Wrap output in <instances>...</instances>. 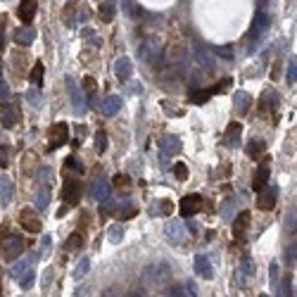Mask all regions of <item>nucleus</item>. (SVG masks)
Wrapping results in <instances>:
<instances>
[{
	"label": "nucleus",
	"instance_id": "obj_1",
	"mask_svg": "<svg viewBox=\"0 0 297 297\" xmlns=\"http://www.w3.org/2000/svg\"><path fill=\"white\" fill-rule=\"evenodd\" d=\"M169 278H171V269L164 261L162 264H152V266H148L143 271V283L145 285H164Z\"/></svg>",
	"mask_w": 297,
	"mask_h": 297
},
{
	"label": "nucleus",
	"instance_id": "obj_2",
	"mask_svg": "<svg viewBox=\"0 0 297 297\" xmlns=\"http://www.w3.org/2000/svg\"><path fill=\"white\" fill-rule=\"evenodd\" d=\"M67 140H69V124H64V121H57V124H53V126H50V131H48V152L62 148Z\"/></svg>",
	"mask_w": 297,
	"mask_h": 297
},
{
	"label": "nucleus",
	"instance_id": "obj_3",
	"mask_svg": "<svg viewBox=\"0 0 297 297\" xmlns=\"http://www.w3.org/2000/svg\"><path fill=\"white\" fill-rule=\"evenodd\" d=\"M24 252V238L21 236H7V240H2V257L7 261L17 259Z\"/></svg>",
	"mask_w": 297,
	"mask_h": 297
},
{
	"label": "nucleus",
	"instance_id": "obj_4",
	"mask_svg": "<svg viewBox=\"0 0 297 297\" xmlns=\"http://www.w3.org/2000/svg\"><path fill=\"white\" fill-rule=\"evenodd\" d=\"M276 200H278V188H276V186L261 188L259 198H257V207H259L261 212H269V209H274Z\"/></svg>",
	"mask_w": 297,
	"mask_h": 297
},
{
	"label": "nucleus",
	"instance_id": "obj_5",
	"mask_svg": "<svg viewBox=\"0 0 297 297\" xmlns=\"http://www.w3.org/2000/svg\"><path fill=\"white\" fill-rule=\"evenodd\" d=\"M62 200H64V204H76L81 200V183H79L76 178H67V181H64Z\"/></svg>",
	"mask_w": 297,
	"mask_h": 297
},
{
	"label": "nucleus",
	"instance_id": "obj_6",
	"mask_svg": "<svg viewBox=\"0 0 297 297\" xmlns=\"http://www.w3.org/2000/svg\"><path fill=\"white\" fill-rule=\"evenodd\" d=\"M36 10H38V0H21L17 7V15L19 19L24 21V26H31V21L36 17Z\"/></svg>",
	"mask_w": 297,
	"mask_h": 297
},
{
	"label": "nucleus",
	"instance_id": "obj_7",
	"mask_svg": "<svg viewBox=\"0 0 297 297\" xmlns=\"http://www.w3.org/2000/svg\"><path fill=\"white\" fill-rule=\"evenodd\" d=\"M200 207H202V198L200 195H186L181 200V204H178V212H181V217H193V214L200 212Z\"/></svg>",
	"mask_w": 297,
	"mask_h": 297
},
{
	"label": "nucleus",
	"instance_id": "obj_8",
	"mask_svg": "<svg viewBox=\"0 0 297 297\" xmlns=\"http://www.w3.org/2000/svg\"><path fill=\"white\" fill-rule=\"evenodd\" d=\"M226 83H228V81H223L221 86H212V88H198V91H190V102H193V105H204V102H207L212 95L219 93Z\"/></svg>",
	"mask_w": 297,
	"mask_h": 297
},
{
	"label": "nucleus",
	"instance_id": "obj_9",
	"mask_svg": "<svg viewBox=\"0 0 297 297\" xmlns=\"http://www.w3.org/2000/svg\"><path fill=\"white\" fill-rule=\"evenodd\" d=\"M19 223H21V226H24L29 233H38V231L43 228L40 219H38L31 209H21V212H19Z\"/></svg>",
	"mask_w": 297,
	"mask_h": 297
},
{
	"label": "nucleus",
	"instance_id": "obj_10",
	"mask_svg": "<svg viewBox=\"0 0 297 297\" xmlns=\"http://www.w3.org/2000/svg\"><path fill=\"white\" fill-rule=\"evenodd\" d=\"M138 55L143 62H150L152 57H159V43H157V38H145L143 43H140V50H138Z\"/></svg>",
	"mask_w": 297,
	"mask_h": 297
},
{
	"label": "nucleus",
	"instance_id": "obj_11",
	"mask_svg": "<svg viewBox=\"0 0 297 297\" xmlns=\"http://www.w3.org/2000/svg\"><path fill=\"white\" fill-rule=\"evenodd\" d=\"M131 74H133V64H131L129 57H119L117 62H114V76L119 79V81H129Z\"/></svg>",
	"mask_w": 297,
	"mask_h": 297
},
{
	"label": "nucleus",
	"instance_id": "obj_12",
	"mask_svg": "<svg viewBox=\"0 0 297 297\" xmlns=\"http://www.w3.org/2000/svg\"><path fill=\"white\" fill-rule=\"evenodd\" d=\"M91 195H93L95 200H100V202H107L110 200V183L105 181V178H95L93 183H91Z\"/></svg>",
	"mask_w": 297,
	"mask_h": 297
},
{
	"label": "nucleus",
	"instance_id": "obj_13",
	"mask_svg": "<svg viewBox=\"0 0 297 297\" xmlns=\"http://www.w3.org/2000/svg\"><path fill=\"white\" fill-rule=\"evenodd\" d=\"M269 29V17H266V12H257V17H255V24H252V29H250V38H252V43H257L259 36Z\"/></svg>",
	"mask_w": 297,
	"mask_h": 297
},
{
	"label": "nucleus",
	"instance_id": "obj_14",
	"mask_svg": "<svg viewBox=\"0 0 297 297\" xmlns=\"http://www.w3.org/2000/svg\"><path fill=\"white\" fill-rule=\"evenodd\" d=\"M162 155L164 157H171V155H176L178 150H181V140H178V136H174V133H167L164 138H162Z\"/></svg>",
	"mask_w": 297,
	"mask_h": 297
},
{
	"label": "nucleus",
	"instance_id": "obj_15",
	"mask_svg": "<svg viewBox=\"0 0 297 297\" xmlns=\"http://www.w3.org/2000/svg\"><path fill=\"white\" fill-rule=\"evenodd\" d=\"M193 269H195V274L200 276V278H212V264H209V257H204V255H198L195 261H193Z\"/></svg>",
	"mask_w": 297,
	"mask_h": 297
},
{
	"label": "nucleus",
	"instance_id": "obj_16",
	"mask_svg": "<svg viewBox=\"0 0 297 297\" xmlns=\"http://www.w3.org/2000/svg\"><path fill=\"white\" fill-rule=\"evenodd\" d=\"M269 162H261V167L257 169V174H255V178H252V190H257L259 193L261 188H266V183H269Z\"/></svg>",
	"mask_w": 297,
	"mask_h": 297
},
{
	"label": "nucleus",
	"instance_id": "obj_17",
	"mask_svg": "<svg viewBox=\"0 0 297 297\" xmlns=\"http://www.w3.org/2000/svg\"><path fill=\"white\" fill-rule=\"evenodd\" d=\"M67 86H69V91H72V102H74V112L76 114H83L86 112V102H83V93L76 88L74 79H67Z\"/></svg>",
	"mask_w": 297,
	"mask_h": 297
},
{
	"label": "nucleus",
	"instance_id": "obj_18",
	"mask_svg": "<svg viewBox=\"0 0 297 297\" xmlns=\"http://www.w3.org/2000/svg\"><path fill=\"white\" fill-rule=\"evenodd\" d=\"M0 124H2L5 129H12V126L17 124V107L2 105V110H0Z\"/></svg>",
	"mask_w": 297,
	"mask_h": 297
},
{
	"label": "nucleus",
	"instance_id": "obj_19",
	"mask_svg": "<svg viewBox=\"0 0 297 297\" xmlns=\"http://www.w3.org/2000/svg\"><path fill=\"white\" fill-rule=\"evenodd\" d=\"M250 219H252V214H250L247 209L236 217V221H233V233H236V238H242V236H245V231H247V226H250Z\"/></svg>",
	"mask_w": 297,
	"mask_h": 297
},
{
	"label": "nucleus",
	"instance_id": "obj_20",
	"mask_svg": "<svg viewBox=\"0 0 297 297\" xmlns=\"http://www.w3.org/2000/svg\"><path fill=\"white\" fill-rule=\"evenodd\" d=\"M12 190H15L12 178H10V176H0V202L10 204V200H12Z\"/></svg>",
	"mask_w": 297,
	"mask_h": 297
},
{
	"label": "nucleus",
	"instance_id": "obj_21",
	"mask_svg": "<svg viewBox=\"0 0 297 297\" xmlns=\"http://www.w3.org/2000/svg\"><path fill=\"white\" fill-rule=\"evenodd\" d=\"M233 105H236V110L245 114V112L250 110V105H252V95L245 93V91H236L233 93Z\"/></svg>",
	"mask_w": 297,
	"mask_h": 297
},
{
	"label": "nucleus",
	"instance_id": "obj_22",
	"mask_svg": "<svg viewBox=\"0 0 297 297\" xmlns=\"http://www.w3.org/2000/svg\"><path fill=\"white\" fill-rule=\"evenodd\" d=\"M167 236L174 242H181L183 238H186V226H183L181 221H169L167 223Z\"/></svg>",
	"mask_w": 297,
	"mask_h": 297
},
{
	"label": "nucleus",
	"instance_id": "obj_23",
	"mask_svg": "<svg viewBox=\"0 0 297 297\" xmlns=\"http://www.w3.org/2000/svg\"><path fill=\"white\" fill-rule=\"evenodd\" d=\"M119 110H121V98H119V95H107V98L102 100V112H105L107 117H114Z\"/></svg>",
	"mask_w": 297,
	"mask_h": 297
},
{
	"label": "nucleus",
	"instance_id": "obj_24",
	"mask_svg": "<svg viewBox=\"0 0 297 297\" xmlns=\"http://www.w3.org/2000/svg\"><path fill=\"white\" fill-rule=\"evenodd\" d=\"M240 133H242V124L238 121H233V124H228V129H226V145H238V140H240Z\"/></svg>",
	"mask_w": 297,
	"mask_h": 297
},
{
	"label": "nucleus",
	"instance_id": "obj_25",
	"mask_svg": "<svg viewBox=\"0 0 297 297\" xmlns=\"http://www.w3.org/2000/svg\"><path fill=\"white\" fill-rule=\"evenodd\" d=\"M34 38H36V31H34V26H24V29H19L17 34H15V40H17V45H31V43H34Z\"/></svg>",
	"mask_w": 297,
	"mask_h": 297
},
{
	"label": "nucleus",
	"instance_id": "obj_26",
	"mask_svg": "<svg viewBox=\"0 0 297 297\" xmlns=\"http://www.w3.org/2000/svg\"><path fill=\"white\" fill-rule=\"evenodd\" d=\"M117 15V5H114V0H105L102 5H100V19L105 21V24H110L112 19Z\"/></svg>",
	"mask_w": 297,
	"mask_h": 297
},
{
	"label": "nucleus",
	"instance_id": "obj_27",
	"mask_svg": "<svg viewBox=\"0 0 297 297\" xmlns=\"http://www.w3.org/2000/svg\"><path fill=\"white\" fill-rule=\"evenodd\" d=\"M21 169H24V174H29V176H34L38 169V157L34 152H26L24 155V162H21Z\"/></svg>",
	"mask_w": 297,
	"mask_h": 297
},
{
	"label": "nucleus",
	"instance_id": "obj_28",
	"mask_svg": "<svg viewBox=\"0 0 297 297\" xmlns=\"http://www.w3.org/2000/svg\"><path fill=\"white\" fill-rule=\"evenodd\" d=\"M245 152H247L250 159H259L261 152H264V143H261V140H250L247 148H245Z\"/></svg>",
	"mask_w": 297,
	"mask_h": 297
},
{
	"label": "nucleus",
	"instance_id": "obj_29",
	"mask_svg": "<svg viewBox=\"0 0 297 297\" xmlns=\"http://www.w3.org/2000/svg\"><path fill=\"white\" fill-rule=\"evenodd\" d=\"M64 247H67L69 252H76L79 247H83V233H72V236L64 240Z\"/></svg>",
	"mask_w": 297,
	"mask_h": 297
},
{
	"label": "nucleus",
	"instance_id": "obj_30",
	"mask_svg": "<svg viewBox=\"0 0 297 297\" xmlns=\"http://www.w3.org/2000/svg\"><path fill=\"white\" fill-rule=\"evenodd\" d=\"M195 62H198V67H202L204 72L212 69V57H209V53H204V50H195Z\"/></svg>",
	"mask_w": 297,
	"mask_h": 297
},
{
	"label": "nucleus",
	"instance_id": "obj_31",
	"mask_svg": "<svg viewBox=\"0 0 297 297\" xmlns=\"http://www.w3.org/2000/svg\"><path fill=\"white\" fill-rule=\"evenodd\" d=\"M34 261H36V255H29L26 259L19 261V264L15 266V269H12V271H10V274H12V276H19V274H24V271H26V269H29V266L34 264Z\"/></svg>",
	"mask_w": 297,
	"mask_h": 297
},
{
	"label": "nucleus",
	"instance_id": "obj_32",
	"mask_svg": "<svg viewBox=\"0 0 297 297\" xmlns=\"http://www.w3.org/2000/svg\"><path fill=\"white\" fill-rule=\"evenodd\" d=\"M50 204V190L48 188H40L36 195V209H45Z\"/></svg>",
	"mask_w": 297,
	"mask_h": 297
},
{
	"label": "nucleus",
	"instance_id": "obj_33",
	"mask_svg": "<svg viewBox=\"0 0 297 297\" xmlns=\"http://www.w3.org/2000/svg\"><path fill=\"white\" fill-rule=\"evenodd\" d=\"M29 79H31V83H34V86H40V83H43V62H36V64H34V69H31Z\"/></svg>",
	"mask_w": 297,
	"mask_h": 297
},
{
	"label": "nucleus",
	"instance_id": "obj_34",
	"mask_svg": "<svg viewBox=\"0 0 297 297\" xmlns=\"http://www.w3.org/2000/svg\"><path fill=\"white\" fill-rule=\"evenodd\" d=\"M171 174H174L176 181H186L188 178V167L183 164V162H176V164L171 167Z\"/></svg>",
	"mask_w": 297,
	"mask_h": 297
},
{
	"label": "nucleus",
	"instance_id": "obj_35",
	"mask_svg": "<svg viewBox=\"0 0 297 297\" xmlns=\"http://www.w3.org/2000/svg\"><path fill=\"white\" fill-rule=\"evenodd\" d=\"M88 271H91V259H88V257H83V259H81L79 264H76L74 278H83V276H86Z\"/></svg>",
	"mask_w": 297,
	"mask_h": 297
},
{
	"label": "nucleus",
	"instance_id": "obj_36",
	"mask_svg": "<svg viewBox=\"0 0 297 297\" xmlns=\"http://www.w3.org/2000/svg\"><path fill=\"white\" fill-rule=\"evenodd\" d=\"M34 280H36V274L29 269V271L19 278V288H21V290H31V288H34Z\"/></svg>",
	"mask_w": 297,
	"mask_h": 297
},
{
	"label": "nucleus",
	"instance_id": "obj_37",
	"mask_svg": "<svg viewBox=\"0 0 297 297\" xmlns=\"http://www.w3.org/2000/svg\"><path fill=\"white\" fill-rule=\"evenodd\" d=\"M114 188H119V190H129L131 188V176L129 174H117V176H114Z\"/></svg>",
	"mask_w": 297,
	"mask_h": 297
},
{
	"label": "nucleus",
	"instance_id": "obj_38",
	"mask_svg": "<svg viewBox=\"0 0 297 297\" xmlns=\"http://www.w3.org/2000/svg\"><path fill=\"white\" fill-rule=\"evenodd\" d=\"M252 274H255V266H252V261L245 257V259H242V264H240V274H238V280H242L245 276H252Z\"/></svg>",
	"mask_w": 297,
	"mask_h": 297
},
{
	"label": "nucleus",
	"instance_id": "obj_39",
	"mask_svg": "<svg viewBox=\"0 0 297 297\" xmlns=\"http://www.w3.org/2000/svg\"><path fill=\"white\" fill-rule=\"evenodd\" d=\"M107 238H110V242H119L121 238H124V228L117 223V226H112L110 233H107Z\"/></svg>",
	"mask_w": 297,
	"mask_h": 297
},
{
	"label": "nucleus",
	"instance_id": "obj_40",
	"mask_svg": "<svg viewBox=\"0 0 297 297\" xmlns=\"http://www.w3.org/2000/svg\"><path fill=\"white\" fill-rule=\"evenodd\" d=\"M285 81H288L290 86H293V83L297 81V64H295V57H293V59H290V64H288V76H285Z\"/></svg>",
	"mask_w": 297,
	"mask_h": 297
},
{
	"label": "nucleus",
	"instance_id": "obj_41",
	"mask_svg": "<svg viewBox=\"0 0 297 297\" xmlns=\"http://www.w3.org/2000/svg\"><path fill=\"white\" fill-rule=\"evenodd\" d=\"M83 88L88 91V98L93 100V98H95V91H98V83H95V79L86 76V79H83Z\"/></svg>",
	"mask_w": 297,
	"mask_h": 297
},
{
	"label": "nucleus",
	"instance_id": "obj_42",
	"mask_svg": "<svg viewBox=\"0 0 297 297\" xmlns=\"http://www.w3.org/2000/svg\"><path fill=\"white\" fill-rule=\"evenodd\" d=\"M95 145H98V152H105V150H107V133H105V131H98Z\"/></svg>",
	"mask_w": 297,
	"mask_h": 297
},
{
	"label": "nucleus",
	"instance_id": "obj_43",
	"mask_svg": "<svg viewBox=\"0 0 297 297\" xmlns=\"http://www.w3.org/2000/svg\"><path fill=\"white\" fill-rule=\"evenodd\" d=\"M7 164H10V148L7 145H0V167L7 169Z\"/></svg>",
	"mask_w": 297,
	"mask_h": 297
},
{
	"label": "nucleus",
	"instance_id": "obj_44",
	"mask_svg": "<svg viewBox=\"0 0 297 297\" xmlns=\"http://www.w3.org/2000/svg\"><path fill=\"white\" fill-rule=\"evenodd\" d=\"M117 217H119L121 221H124V219H133V217H136V209H133L131 204H126V207H124V212H121V209L117 212Z\"/></svg>",
	"mask_w": 297,
	"mask_h": 297
},
{
	"label": "nucleus",
	"instance_id": "obj_45",
	"mask_svg": "<svg viewBox=\"0 0 297 297\" xmlns=\"http://www.w3.org/2000/svg\"><path fill=\"white\" fill-rule=\"evenodd\" d=\"M10 100V86H7V81H0V102L5 105Z\"/></svg>",
	"mask_w": 297,
	"mask_h": 297
},
{
	"label": "nucleus",
	"instance_id": "obj_46",
	"mask_svg": "<svg viewBox=\"0 0 297 297\" xmlns=\"http://www.w3.org/2000/svg\"><path fill=\"white\" fill-rule=\"evenodd\" d=\"M214 53L221 55L223 59H233V48H231V45H221V48H217Z\"/></svg>",
	"mask_w": 297,
	"mask_h": 297
},
{
	"label": "nucleus",
	"instance_id": "obj_47",
	"mask_svg": "<svg viewBox=\"0 0 297 297\" xmlns=\"http://www.w3.org/2000/svg\"><path fill=\"white\" fill-rule=\"evenodd\" d=\"M162 297H186V295H183V290H181L178 285H171V288L164 290V295H162Z\"/></svg>",
	"mask_w": 297,
	"mask_h": 297
},
{
	"label": "nucleus",
	"instance_id": "obj_48",
	"mask_svg": "<svg viewBox=\"0 0 297 297\" xmlns=\"http://www.w3.org/2000/svg\"><path fill=\"white\" fill-rule=\"evenodd\" d=\"M285 259H288L290 266H295V245H290V247L285 250Z\"/></svg>",
	"mask_w": 297,
	"mask_h": 297
},
{
	"label": "nucleus",
	"instance_id": "obj_49",
	"mask_svg": "<svg viewBox=\"0 0 297 297\" xmlns=\"http://www.w3.org/2000/svg\"><path fill=\"white\" fill-rule=\"evenodd\" d=\"M38 91H29V93H26V100H29V102H31V105H40V98H38Z\"/></svg>",
	"mask_w": 297,
	"mask_h": 297
},
{
	"label": "nucleus",
	"instance_id": "obj_50",
	"mask_svg": "<svg viewBox=\"0 0 297 297\" xmlns=\"http://www.w3.org/2000/svg\"><path fill=\"white\" fill-rule=\"evenodd\" d=\"M269 274H271V280H274V285H276V280H278V264H271Z\"/></svg>",
	"mask_w": 297,
	"mask_h": 297
},
{
	"label": "nucleus",
	"instance_id": "obj_51",
	"mask_svg": "<svg viewBox=\"0 0 297 297\" xmlns=\"http://www.w3.org/2000/svg\"><path fill=\"white\" fill-rule=\"evenodd\" d=\"M186 290H188V295L190 297H198V290H195V283H193V280H188L186 283Z\"/></svg>",
	"mask_w": 297,
	"mask_h": 297
},
{
	"label": "nucleus",
	"instance_id": "obj_52",
	"mask_svg": "<svg viewBox=\"0 0 297 297\" xmlns=\"http://www.w3.org/2000/svg\"><path fill=\"white\" fill-rule=\"evenodd\" d=\"M50 245H53V238H50V236H45V238H43V252H45V255L50 252Z\"/></svg>",
	"mask_w": 297,
	"mask_h": 297
},
{
	"label": "nucleus",
	"instance_id": "obj_53",
	"mask_svg": "<svg viewBox=\"0 0 297 297\" xmlns=\"http://www.w3.org/2000/svg\"><path fill=\"white\" fill-rule=\"evenodd\" d=\"M50 280H53V269H48V271L43 274V285H50Z\"/></svg>",
	"mask_w": 297,
	"mask_h": 297
},
{
	"label": "nucleus",
	"instance_id": "obj_54",
	"mask_svg": "<svg viewBox=\"0 0 297 297\" xmlns=\"http://www.w3.org/2000/svg\"><path fill=\"white\" fill-rule=\"evenodd\" d=\"M5 48V36H2V29H0V50Z\"/></svg>",
	"mask_w": 297,
	"mask_h": 297
},
{
	"label": "nucleus",
	"instance_id": "obj_55",
	"mask_svg": "<svg viewBox=\"0 0 297 297\" xmlns=\"http://www.w3.org/2000/svg\"><path fill=\"white\" fill-rule=\"evenodd\" d=\"M259 297H269V295H259Z\"/></svg>",
	"mask_w": 297,
	"mask_h": 297
}]
</instances>
